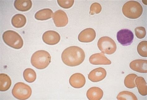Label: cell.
<instances>
[{"label":"cell","mask_w":147,"mask_h":100,"mask_svg":"<svg viewBox=\"0 0 147 100\" xmlns=\"http://www.w3.org/2000/svg\"><path fill=\"white\" fill-rule=\"evenodd\" d=\"M122 12L127 18L136 19L142 15L143 7L140 3L134 1H130L125 3L123 7Z\"/></svg>","instance_id":"3"},{"label":"cell","mask_w":147,"mask_h":100,"mask_svg":"<svg viewBox=\"0 0 147 100\" xmlns=\"http://www.w3.org/2000/svg\"><path fill=\"white\" fill-rule=\"evenodd\" d=\"M138 76L134 74H131L127 75L124 80V84L125 86L130 89H132L136 87L135 83V80Z\"/></svg>","instance_id":"23"},{"label":"cell","mask_w":147,"mask_h":100,"mask_svg":"<svg viewBox=\"0 0 147 100\" xmlns=\"http://www.w3.org/2000/svg\"><path fill=\"white\" fill-rule=\"evenodd\" d=\"M107 74V71L105 69L99 67L91 71L88 74V77L92 82H97L105 79Z\"/></svg>","instance_id":"10"},{"label":"cell","mask_w":147,"mask_h":100,"mask_svg":"<svg viewBox=\"0 0 147 100\" xmlns=\"http://www.w3.org/2000/svg\"><path fill=\"white\" fill-rule=\"evenodd\" d=\"M117 99L118 100H138L136 96L133 93L127 91L120 92L117 96Z\"/></svg>","instance_id":"22"},{"label":"cell","mask_w":147,"mask_h":100,"mask_svg":"<svg viewBox=\"0 0 147 100\" xmlns=\"http://www.w3.org/2000/svg\"><path fill=\"white\" fill-rule=\"evenodd\" d=\"M26 22V19L25 16L21 14L15 15L11 20L13 25L17 28L22 27L25 25Z\"/></svg>","instance_id":"18"},{"label":"cell","mask_w":147,"mask_h":100,"mask_svg":"<svg viewBox=\"0 0 147 100\" xmlns=\"http://www.w3.org/2000/svg\"><path fill=\"white\" fill-rule=\"evenodd\" d=\"M86 57L84 50L77 46H71L65 49L62 53L61 59L67 66H79L84 61Z\"/></svg>","instance_id":"1"},{"label":"cell","mask_w":147,"mask_h":100,"mask_svg":"<svg viewBox=\"0 0 147 100\" xmlns=\"http://www.w3.org/2000/svg\"><path fill=\"white\" fill-rule=\"evenodd\" d=\"M54 23L57 27H63L68 23V19L64 11L59 10L54 13L53 17Z\"/></svg>","instance_id":"9"},{"label":"cell","mask_w":147,"mask_h":100,"mask_svg":"<svg viewBox=\"0 0 147 100\" xmlns=\"http://www.w3.org/2000/svg\"><path fill=\"white\" fill-rule=\"evenodd\" d=\"M14 6L18 10L26 11L32 8V2L30 0H16L14 2Z\"/></svg>","instance_id":"16"},{"label":"cell","mask_w":147,"mask_h":100,"mask_svg":"<svg viewBox=\"0 0 147 100\" xmlns=\"http://www.w3.org/2000/svg\"><path fill=\"white\" fill-rule=\"evenodd\" d=\"M61 39L59 34L53 30L45 32L42 36V39L45 43L50 45H54L59 43Z\"/></svg>","instance_id":"8"},{"label":"cell","mask_w":147,"mask_h":100,"mask_svg":"<svg viewBox=\"0 0 147 100\" xmlns=\"http://www.w3.org/2000/svg\"><path fill=\"white\" fill-rule=\"evenodd\" d=\"M136 36L139 39H142L145 37L146 35V30L144 27H138L135 29Z\"/></svg>","instance_id":"26"},{"label":"cell","mask_w":147,"mask_h":100,"mask_svg":"<svg viewBox=\"0 0 147 100\" xmlns=\"http://www.w3.org/2000/svg\"><path fill=\"white\" fill-rule=\"evenodd\" d=\"M2 38L5 43L11 48L19 49L24 45V41L21 37L14 31H7L3 33Z\"/></svg>","instance_id":"4"},{"label":"cell","mask_w":147,"mask_h":100,"mask_svg":"<svg viewBox=\"0 0 147 100\" xmlns=\"http://www.w3.org/2000/svg\"><path fill=\"white\" fill-rule=\"evenodd\" d=\"M90 63L94 65H109L111 63L102 53H95L92 55L89 59Z\"/></svg>","instance_id":"13"},{"label":"cell","mask_w":147,"mask_h":100,"mask_svg":"<svg viewBox=\"0 0 147 100\" xmlns=\"http://www.w3.org/2000/svg\"><path fill=\"white\" fill-rule=\"evenodd\" d=\"M102 10V7L100 4L98 3H92L90 7V14L92 15L100 13Z\"/></svg>","instance_id":"25"},{"label":"cell","mask_w":147,"mask_h":100,"mask_svg":"<svg viewBox=\"0 0 147 100\" xmlns=\"http://www.w3.org/2000/svg\"><path fill=\"white\" fill-rule=\"evenodd\" d=\"M139 54L144 57H147V41H143L139 44L137 47Z\"/></svg>","instance_id":"24"},{"label":"cell","mask_w":147,"mask_h":100,"mask_svg":"<svg viewBox=\"0 0 147 100\" xmlns=\"http://www.w3.org/2000/svg\"><path fill=\"white\" fill-rule=\"evenodd\" d=\"M130 68L133 70L140 73H147V60H136L131 61L129 64Z\"/></svg>","instance_id":"14"},{"label":"cell","mask_w":147,"mask_h":100,"mask_svg":"<svg viewBox=\"0 0 147 100\" xmlns=\"http://www.w3.org/2000/svg\"><path fill=\"white\" fill-rule=\"evenodd\" d=\"M98 46L102 53L109 55L114 53L117 49V45L114 41L111 38L107 36L100 38L98 41Z\"/></svg>","instance_id":"6"},{"label":"cell","mask_w":147,"mask_h":100,"mask_svg":"<svg viewBox=\"0 0 147 100\" xmlns=\"http://www.w3.org/2000/svg\"><path fill=\"white\" fill-rule=\"evenodd\" d=\"M117 39L122 45L128 46L132 43L134 35L133 32L128 29H122L117 33Z\"/></svg>","instance_id":"7"},{"label":"cell","mask_w":147,"mask_h":100,"mask_svg":"<svg viewBox=\"0 0 147 100\" xmlns=\"http://www.w3.org/2000/svg\"><path fill=\"white\" fill-rule=\"evenodd\" d=\"M139 93L142 96L147 94V83L144 78L142 77H137L135 80Z\"/></svg>","instance_id":"20"},{"label":"cell","mask_w":147,"mask_h":100,"mask_svg":"<svg viewBox=\"0 0 147 100\" xmlns=\"http://www.w3.org/2000/svg\"><path fill=\"white\" fill-rule=\"evenodd\" d=\"M23 75L26 81L29 83L34 82L36 79V72L32 68H28L25 69Z\"/></svg>","instance_id":"21"},{"label":"cell","mask_w":147,"mask_h":100,"mask_svg":"<svg viewBox=\"0 0 147 100\" xmlns=\"http://www.w3.org/2000/svg\"><path fill=\"white\" fill-rule=\"evenodd\" d=\"M86 95L89 100H100L103 97V92L98 87H92L88 90Z\"/></svg>","instance_id":"15"},{"label":"cell","mask_w":147,"mask_h":100,"mask_svg":"<svg viewBox=\"0 0 147 100\" xmlns=\"http://www.w3.org/2000/svg\"><path fill=\"white\" fill-rule=\"evenodd\" d=\"M52 10L49 9H45L40 10L35 15V18L39 21H45L51 18L53 16Z\"/></svg>","instance_id":"17"},{"label":"cell","mask_w":147,"mask_h":100,"mask_svg":"<svg viewBox=\"0 0 147 100\" xmlns=\"http://www.w3.org/2000/svg\"><path fill=\"white\" fill-rule=\"evenodd\" d=\"M51 57L49 53L44 50H40L33 53L31 63L34 67L40 70L47 67L51 61Z\"/></svg>","instance_id":"2"},{"label":"cell","mask_w":147,"mask_h":100,"mask_svg":"<svg viewBox=\"0 0 147 100\" xmlns=\"http://www.w3.org/2000/svg\"><path fill=\"white\" fill-rule=\"evenodd\" d=\"M12 94L14 97L18 99L26 100L31 95L32 90L28 85L22 82H18L15 85Z\"/></svg>","instance_id":"5"},{"label":"cell","mask_w":147,"mask_h":100,"mask_svg":"<svg viewBox=\"0 0 147 100\" xmlns=\"http://www.w3.org/2000/svg\"><path fill=\"white\" fill-rule=\"evenodd\" d=\"M95 30L91 28L85 29L79 35V40L84 43H89L93 41L96 37Z\"/></svg>","instance_id":"11"},{"label":"cell","mask_w":147,"mask_h":100,"mask_svg":"<svg viewBox=\"0 0 147 100\" xmlns=\"http://www.w3.org/2000/svg\"><path fill=\"white\" fill-rule=\"evenodd\" d=\"M57 3L59 5L63 8L65 9H68L71 8L73 5L74 2V0L70 1H62L58 0Z\"/></svg>","instance_id":"27"},{"label":"cell","mask_w":147,"mask_h":100,"mask_svg":"<svg viewBox=\"0 0 147 100\" xmlns=\"http://www.w3.org/2000/svg\"><path fill=\"white\" fill-rule=\"evenodd\" d=\"M11 84V79L8 75L3 73L0 74V91H5L9 90Z\"/></svg>","instance_id":"19"},{"label":"cell","mask_w":147,"mask_h":100,"mask_svg":"<svg viewBox=\"0 0 147 100\" xmlns=\"http://www.w3.org/2000/svg\"><path fill=\"white\" fill-rule=\"evenodd\" d=\"M84 76L80 73H76L72 75L69 79V83L73 87L80 88L83 87L86 83Z\"/></svg>","instance_id":"12"}]
</instances>
